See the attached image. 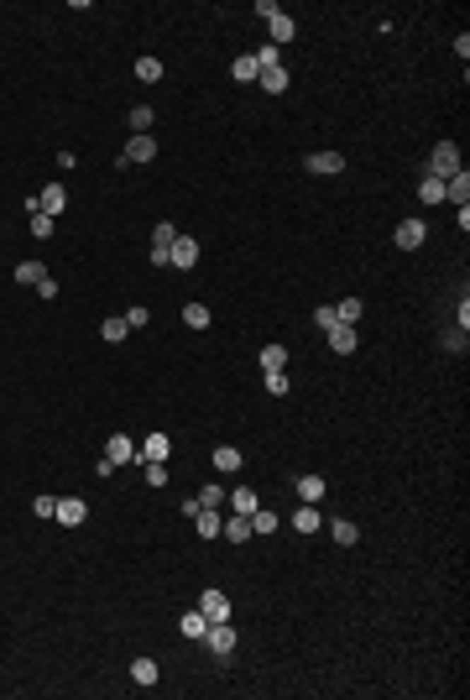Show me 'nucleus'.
<instances>
[{
  "mask_svg": "<svg viewBox=\"0 0 470 700\" xmlns=\"http://www.w3.org/2000/svg\"><path fill=\"white\" fill-rule=\"evenodd\" d=\"M454 173H460V146H454V141H439L434 157H428V178L445 183V178H454Z\"/></svg>",
  "mask_w": 470,
  "mask_h": 700,
  "instance_id": "obj_1",
  "label": "nucleus"
},
{
  "mask_svg": "<svg viewBox=\"0 0 470 700\" xmlns=\"http://www.w3.org/2000/svg\"><path fill=\"white\" fill-rule=\"evenodd\" d=\"M199 612H204V622H230V601H225V590H204L199 596Z\"/></svg>",
  "mask_w": 470,
  "mask_h": 700,
  "instance_id": "obj_2",
  "label": "nucleus"
},
{
  "mask_svg": "<svg viewBox=\"0 0 470 700\" xmlns=\"http://www.w3.org/2000/svg\"><path fill=\"white\" fill-rule=\"evenodd\" d=\"M194 262H199V240H194V235H178V240H172V251H168V267L188 272Z\"/></svg>",
  "mask_w": 470,
  "mask_h": 700,
  "instance_id": "obj_3",
  "label": "nucleus"
},
{
  "mask_svg": "<svg viewBox=\"0 0 470 700\" xmlns=\"http://www.w3.org/2000/svg\"><path fill=\"white\" fill-rule=\"evenodd\" d=\"M199 643H209V653H220V658H225V653L235 648V632H230V622H209Z\"/></svg>",
  "mask_w": 470,
  "mask_h": 700,
  "instance_id": "obj_4",
  "label": "nucleus"
},
{
  "mask_svg": "<svg viewBox=\"0 0 470 700\" xmlns=\"http://www.w3.org/2000/svg\"><path fill=\"white\" fill-rule=\"evenodd\" d=\"M152 157H157V141H152V136H131L126 152H120V168H131V163H152Z\"/></svg>",
  "mask_w": 470,
  "mask_h": 700,
  "instance_id": "obj_5",
  "label": "nucleus"
},
{
  "mask_svg": "<svg viewBox=\"0 0 470 700\" xmlns=\"http://www.w3.org/2000/svg\"><path fill=\"white\" fill-rule=\"evenodd\" d=\"M52 518H58L63 528H78V523L89 518V507L78 502V496H58V513H52Z\"/></svg>",
  "mask_w": 470,
  "mask_h": 700,
  "instance_id": "obj_6",
  "label": "nucleus"
},
{
  "mask_svg": "<svg viewBox=\"0 0 470 700\" xmlns=\"http://www.w3.org/2000/svg\"><path fill=\"white\" fill-rule=\"evenodd\" d=\"M423 235H428V225H423V220H402L392 240H397L402 251H418V246H423Z\"/></svg>",
  "mask_w": 470,
  "mask_h": 700,
  "instance_id": "obj_7",
  "label": "nucleus"
},
{
  "mask_svg": "<svg viewBox=\"0 0 470 700\" xmlns=\"http://www.w3.org/2000/svg\"><path fill=\"white\" fill-rule=\"evenodd\" d=\"M172 455V444H168V434H146L141 444H136V460L146 465V460H168Z\"/></svg>",
  "mask_w": 470,
  "mask_h": 700,
  "instance_id": "obj_8",
  "label": "nucleus"
},
{
  "mask_svg": "<svg viewBox=\"0 0 470 700\" xmlns=\"http://www.w3.org/2000/svg\"><path fill=\"white\" fill-rule=\"evenodd\" d=\"M445 199H450L454 209H465V204H470V173H465V168L454 173V178H445Z\"/></svg>",
  "mask_w": 470,
  "mask_h": 700,
  "instance_id": "obj_9",
  "label": "nucleus"
},
{
  "mask_svg": "<svg viewBox=\"0 0 470 700\" xmlns=\"http://www.w3.org/2000/svg\"><path fill=\"white\" fill-rule=\"evenodd\" d=\"M105 460H110V465H131V460H136V444H131L126 434H110V444H105Z\"/></svg>",
  "mask_w": 470,
  "mask_h": 700,
  "instance_id": "obj_10",
  "label": "nucleus"
},
{
  "mask_svg": "<svg viewBox=\"0 0 470 700\" xmlns=\"http://www.w3.org/2000/svg\"><path fill=\"white\" fill-rule=\"evenodd\" d=\"M293 528H298V533H319V528H324V513H319V502H303L298 513H293Z\"/></svg>",
  "mask_w": 470,
  "mask_h": 700,
  "instance_id": "obj_11",
  "label": "nucleus"
},
{
  "mask_svg": "<svg viewBox=\"0 0 470 700\" xmlns=\"http://www.w3.org/2000/svg\"><path fill=\"white\" fill-rule=\"evenodd\" d=\"M303 168H308V173H345V157H340V152H308Z\"/></svg>",
  "mask_w": 470,
  "mask_h": 700,
  "instance_id": "obj_12",
  "label": "nucleus"
},
{
  "mask_svg": "<svg viewBox=\"0 0 470 700\" xmlns=\"http://www.w3.org/2000/svg\"><path fill=\"white\" fill-rule=\"evenodd\" d=\"M220 528H225V518L214 513V507H199V513H194V533L199 538H220Z\"/></svg>",
  "mask_w": 470,
  "mask_h": 700,
  "instance_id": "obj_13",
  "label": "nucleus"
},
{
  "mask_svg": "<svg viewBox=\"0 0 470 700\" xmlns=\"http://www.w3.org/2000/svg\"><path fill=\"white\" fill-rule=\"evenodd\" d=\"M37 204H42V214H52V220H58V214H63V204H69L63 183H42V199H37Z\"/></svg>",
  "mask_w": 470,
  "mask_h": 700,
  "instance_id": "obj_14",
  "label": "nucleus"
},
{
  "mask_svg": "<svg viewBox=\"0 0 470 700\" xmlns=\"http://www.w3.org/2000/svg\"><path fill=\"white\" fill-rule=\"evenodd\" d=\"M329 334V350L334 356H351L356 350V325H334V329H324Z\"/></svg>",
  "mask_w": 470,
  "mask_h": 700,
  "instance_id": "obj_15",
  "label": "nucleus"
},
{
  "mask_svg": "<svg viewBox=\"0 0 470 700\" xmlns=\"http://www.w3.org/2000/svg\"><path fill=\"white\" fill-rule=\"evenodd\" d=\"M220 538H230V544H246V538H251V518H246V513H235V518H225V528H220Z\"/></svg>",
  "mask_w": 470,
  "mask_h": 700,
  "instance_id": "obj_16",
  "label": "nucleus"
},
{
  "mask_svg": "<svg viewBox=\"0 0 470 700\" xmlns=\"http://www.w3.org/2000/svg\"><path fill=\"white\" fill-rule=\"evenodd\" d=\"M214 470H220V476H235L240 470V450L235 444H220V450H214Z\"/></svg>",
  "mask_w": 470,
  "mask_h": 700,
  "instance_id": "obj_17",
  "label": "nucleus"
},
{
  "mask_svg": "<svg viewBox=\"0 0 470 700\" xmlns=\"http://www.w3.org/2000/svg\"><path fill=\"white\" fill-rule=\"evenodd\" d=\"M172 240H178V225H168V220H163V225H152V251H157V257H168V251H172Z\"/></svg>",
  "mask_w": 470,
  "mask_h": 700,
  "instance_id": "obj_18",
  "label": "nucleus"
},
{
  "mask_svg": "<svg viewBox=\"0 0 470 700\" xmlns=\"http://www.w3.org/2000/svg\"><path fill=\"white\" fill-rule=\"evenodd\" d=\"M225 502H230L235 513H246V518H251V513H257V507H262V502H257V491H251V486H235L230 496H225Z\"/></svg>",
  "mask_w": 470,
  "mask_h": 700,
  "instance_id": "obj_19",
  "label": "nucleus"
},
{
  "mask_svg": "<svg viewBox=\"0 0 470 700\" xmlns=\"http://www.w3.org/2000/svg\"><path fill=\"white\" fill-rule=\"evenodd\" d=\"M266 26H272V47H288V42H293V32H298V26H293V16H272Z\"/></svg>",
  "mask_w": 470,
  "mask_h": 700,
  "instance_id": "obj_20",
  "label": "nucleus"
},
{
  "mask_svg": "<svg viewBox=\"0 0 470 700\" xmlns=\"http://www.w3.org/2000/svg\"><path fill=\"white\" fill-rule=\"evenodd\" d=\"M257 84H262L266 94H282V89H288V69H262Z\"/></svg>",
  "mask_w": 470,
  "mask_h": 700,
  "instance_id": "obj_21",
  "label": "nucleus"
},
{
  "mask_svg": "<svg viewBox=\"0 0 470 700\" xmlns=\"http://www.w3.org/2000/svg\"><path fill=\"white\" fill-rule=\"evenodd\" d=\"M262 371H288V345H266L262 350Z\"/></svg>",
  "mask_w": 470,
  "mask_h": 700,
  "instance_id": "obj_22",
  "label": "nucleus"
},
{
  "mask_svg": "<svg viewBox=\"0 0 470 700\" xmlns=\"http://www.w3.org/2000/svg\"><path fill=\"white\" fill-rule=\"evenodd\" d=\"M157 675H163L157 658H136V664H131V679H136V684H157Z\"/></svg>",
  "mask_w": 470,
  "mask_h": 700,
  "instance_id": "obj_23",
  "label": "nucleus"
},
{
  "mask_svg": "<svg viewBox=\"0 0 470 700\" xmlns=\"http://www.w3.org/2000/svg\"><path fill=\"white\" fill-rule=\"evenodd\" d=\"M418 199H423V204H445V183H439V178H428V173H423V183H418Z\"/></svg>",
  "mask_w": 470,
  "mask_h": 700,
  "instance_id": "obj_24",
  "label": "nucleus"
},
{
  "mask_svg": "<svg viewBox=\"0 0 470 700\" xmlns=\"http://www.w3.org/2000/svg\"><path fill=\"white\" fill-rule=\"evenodd\" d=\"M334 314H340V325H360L366 303H360V298H345V303H334Z\"/></svg>",
  "mask_w": 470,
  "mask_h": 700,
  "instance_id": "obj_25",
  "label": "nucleus"
},
{
  "mask_svg": "<svg viewBox=\"0 0 470 700\" xmlns=\"http://www.w3.org/2000/svg\"><path fill=\"white\" fill-rule=\"evenodd\" d=\"M230 74L240 78V84H251V78L262 74V63H257V58H251V52H246V58H235V63H230Z\"/></svg>",
  "mask_w": 470,
  "mask_h": 700,
  "instance_id": "obj_26",
  "label": "nucleus"
},
{
  "mask_svg": "<svg viewBox=\"0 0 470 700\" xmlns=\"http://www.w3.org/2000/svg\"><path fill=\"white\" fill-rule=\"evenodd\" d=\"M136 78L141 84H157L163 78V58H136Z\"/></svg>",
  "mask_w": 470,
  "mask_h": 700,
  "instance_id": "obj_27",
  "label": "nucleus"
},
{
  "mask_svg": "<svg viewBox=\"0 0 470 700\" xmlns=\"http://www.w3.org/2000/svg\"><path fill=\"white\" fill-rule=\"evenodd\" d=\"M47 272H42V262H16V282H26V288H37Z\"/></svg>",
  "mask_w": 470,
  "mask_h": 700,
  "instance_id": "obj_28",
  "label": "nucleus"
},
{
  "mask_svg": "<svg viewBox=\"0 0 470 700\" xmlns=\"http://www.w3.org/2000/svg\"><path fill=\"white\" fill-rule=\"evenodd\" d=\"M277 513H266V507H257V513H251V533H277Z\"/></svg>",
  "mask_w": 470,
  "mask_h": 700,
  "instance_id": "obj_29",
  "label": "nucleus"
},
{
  "mask_svg": "<svg viewBox=\"0 0 470 700\" xmlns=\"http://www.w3.org/2000/svg\"><path fill=\"white\" fill-rule=\"evenodd\" d=\"M183 325H188V329H209V308H204V303H188V308H183Z\"/></svg>",
  "mask_w": 470,
  "mask_h": 700,
  "instance_id": "obj_30",
  "label": "nucleus"
},
{
  "mask_svg": "<svg viewBox=\"0 0 470 700\" xmlns=\"http://www.w3.org/2000/svg\"><path fill=\"white\" fill-rule=\"evenodd\" d=\"M26 231H32L37 240H47L52 231H58V220H52V214H42V209H37V214H32V225H26Z\"/></svg>",
  "mask_w": 470,
  "mask_h": 700,
  "instance_id": "obj_31",
  "label": "nucleus"
},
{
  "mask_svg": "<svg viewBox=\"0 0 470 700\" xmlns=\"http://www.w3.org/2000/svg\"><path fill=\"white\" fill-rule=\"evenodd\" d=\"M329 528H334V544H356V538H360V528H356L351 518H334Z\"/></svg>",
  "mask_w": 470,
  "mask_h": 700,
  "instance_id": "obj_32",
  "label": "nucleus"
},
{
  "mask_svg": "<svg viewBox=\"0 0 470 700\" xmlns=\"http://www.w3.org/2000/svg\"><path fill=\"white\" fill-rule=\"evenodd\" d=\"M298 496L303 502H319V496H324V481L319 476H298Z\"/></svg>",
  "mask_w": 470,
  "mask_h": 700,
  "instance_id": "obj_33",
  "label": "nucleus"
},
{
  "mask_svg": "<svg viewBox=\"0 0 470 700\" xmlns=\"http://www.w3.org/2000/svg\"><path fill=\"white\" fill-rule=\"evenodd\" d=\"M225 496H230V491H225V486H214V481H209V486L199 491V507H214V513H220V507H225Z\"/></svg>",
  "mask_w": 470,
  "mask_h": 700,
  "instance_id": "obj_34",
  "label": "nucleus"
},
{
  "mask_svg": "<svg viewBox=\"0 0 470 700\" xmlns=\"http://www.w3.org/2000/svg\"><path fill=\"white\" fill-rule=\"evenodd\" d=\"M146 126H152V105H131V131L146 136Z\"/></svg>",
  "mask_w": 470,
  "mask_h": 700,
  "instance_id": "obj_35",
  "label": "nucleus"
},
{
  "mask_svg": "<svg viewBox=\"0 0 470 700\" xmlns=\"http://www.w3.org/2000/svg\"><path fill=\"white\" fill-rule=\"evenodd\" d=\"M178 627H183V638H204V627H209V622H204V612H188Z\"/></svg>",
  "mask_w": 470,
  "mask_h": 700,
  "instance_id": "obj_36",
  "label": "nucleus"
},
{
  "mask_svg": "<svg viewBox=\"0 0 470 700\" xmlns=\"http://www.w3.org/2000/svg\"><path fill=\"white\" fill-rule=\"evenodd\" d=\"M100 334H105L110 345H120V340H126L131 329H126V319H105V325H100Z\"/></svg>",
  "mask_w": 470,
  "mask_h": 700,
  "instance_id": "obj_37",
  "label": "nucleus"
},
{
  "mask_svg": "<svg viewBox=\"0 0 470 700\" xmlns=\"http://www.w3.org/2000/svg\"><path fill=\"white\" fill-rule=\"evenodd\" d=\"M251 58H257L262 69H282V47H272V42H266V47H257Z\"/></svg>",
  "mask_w": 470,
  "mask_h": 700,
  "instance_id": "obj_38",
  "label": "nucleus"
},
{
  "mask_svg": "<svg viewBox=\"0 0 470 700\" xmlns=\"http://www.w3.org/2000/svg\"><path fill=\"white\" fill-rule=\"evenodd\" d=\"M146 486H168V460H146Z\"/></svg>",
  "mask_w": 470,
  "mask_h": 700,
  "instance_id": "obj_39",
  "label": "nucleus"
},
{
  "mask_svg": "<svg viewBox=\"0 0 470 700\" xmlns=\"http://www.w3.org/2000/svg\"><path fill=\"white\" fill-rule=\"evenodd\" d=\"M120 319H126V329H146V325H152V314H146V308H126Z\"/></svg>",
  "mask_w": 470,
  "mask_h": 700,
  "instance_id": "obj_40",
  "label": "nucleus"
},
{
  "mask_svg": "<svg viewBox=\"0 0 470 700\" xmlns=\"http://www.w3.org/2000/svg\"><path fill=\"white\" fill-rule=\"evenodd\" d=\"M314 325H319V329H334V325H340V314H334V303L314 308Z\"/></svg>",
  "mask_w": 470,
  "mask_h": 700,
  "instance_id": "obj_41",
  "label": "nucleus"
},
{
  "mask_svg": "<svg viewBox=\"0 0 470 700\" xmlns=\"http://www.w3.org/2000/svg\"><path fill=\"white\" fill-rule=\"evenodd\" d=\"M266 392H272V397L288 392V371H266Z\"/></svg>",
  "mask_w": 470,
  "mask_h": 700,
  "instance_id": "obj_42",
  "label": "nucleus"
},
{
  "mask_svg": "<svg viewBox=\"0 0 470 700\" xmlns=\"http://www.w3.org/2000/svg\"><path fill=\"white\" fill-rule=\"evenodd\" d=\"M32 513H37V518H52V513H58V496H37Z\"/></svg>",
  "mask_w": 470,
  "mask_h": 700,
  "instance_id": "obj_43",
  "label": "nucleus"
},
{
  "mask_svg": "<svg viewBox=\"0 0 470 700\" xmlns=\"http://www.w3.org/2000/svg\"><path fill=\"white\" fill-rule=\"evenodd\" d=\"M445 350H454V356H465V329H454V334H445Z\"/></svg>",
  "mask_w": 470,
  "mask_h": 700,
  "instance_id": "obj_44",
  "label": "nucleus"
}]
</instances>
